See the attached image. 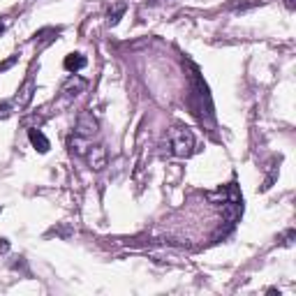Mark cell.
<instances>
[{"label":"cell","mask_w":296,"mask_h":296,"mask_svg":"<svg viewBox=\"0 0 296 296\" xmlns=\"http://www.w3.org/2000/svg\"><path fill=\"white\" fill-rule=\"evenodd\" d=\"M171 139V151H174V155L178 157H187L192 155L194 151V134L187 130V127H174L169 134Z\"/></svg>","instance_id":"6da1fadb"},{"label":"cell","mask_w":296,"mask_h":296,"mask_svg":"<svg viewBox=\"0 0 296 296\" xmlns=\"http://www.w3.org/2000/svg\"><path fill=\"white\" fill-rule=\"evenodd\" d=\"M74 134L84 137V139H91L93 134H97V121L93 118L91 111H81L77 118V125H74Z\"/></svg>","instance_id":"7a4b0ae2"},{"label":"cell","mask_w":296,"mask_h":296,"mask_svg":"<svg viewBox=\"0 0 296 296\" xmlns=\"http://www.w3.org/2000/svg\"><path fill=\"white\" fill-rule=\"evenodd\" d=\"M86 86H88V81L74 74V77H70V79L65 81V84H63V88H61V97L65 100V102H70V100H74L77 95H81V93L86 91Z\"/></svg>","instance_id":"3957f363"},{"label":"cell","mask_w":296,"mask_h":296,"mask_svg":"<svg viewBox=\"0 0 296 296\" xmlns=\"http://www.w3.org/2000/svg\"><path fill=\"white\" fill-rule=\"evenodd\" d=\"M86 157H88V164H91L93 171H100L107 167V148L104 146H88Z\"/></svg>","instance_id":"277c9868"},{"label":"cell","mask_w":296,"mask_h":296,"mask_svg":"<svg viewBox=\"0 0 296 296\" xmlns=\"http://www.w3.org/2000/svg\"><path fill=\"white\" fill-rule=\"evenodd\" d=\"M33 97H35V79L28 77L24 84H21L19 93H17V104H19V109H26V107L33 102Z\"/></svg>","instance_id":"5b68a950"},{"label":"cell","mask_w":296,"mask_h":296,"mask_svg":"<svg viewBox=\"0 0 296 296\" xmlns=\"http://www.w3.org/2000/svg\"><path fill=\"white\" fill-rule=\"evenodd\" d=\"M28 139H31L33 148H35L37 153H47L49 148H51V144H49V139L44 137V132L37 130V127H31V130H28Z\"/></svg>","instance_id":"8992f818"},{"label":"cell","mask_w":296,"mask_h":296,"mask_svg":"<svg viewBox=\"0 0 296 296\" xmlns=\"http://www.w3.org/2000/svg\"><path fill=\"white\" fill-rule=\"evenodd\" d=\"M65 70L67 72H77V70H84L86 65H88V61H86V56L84 54H70L65 56Z\"/></svg>","instance_id":"52a82bcc"},{"label":"cell","mask_w":296,"mask_h":296,"mask_svg":"<svg viewBox=\"0 0 296 296\" xmlns=\"http://www.w3.org/2000/svg\"><path fill=\"white\" fill-rule=\"evenodd\" d=\"M70 151H72L74 155L84 157L86 153H88V139H84V137H79V134H77V139L70 141Z\"/></svg>","instance_id":"ba28073f"},{"label":"cell","mask_w":296,"mask_h":296,"mask_svg":"<svg viewBox=\"0 0 296 296\" xmlns=\"http://www.w3.org/2000/svg\"><path fill=\"white\" fill-rule=\"evenodd\" d=\"M123 14H125V5H123V3H118V5H116L114 10H109V24H111V26H116L118 21H121Z\"/></svg>","instance_id":"9c48e42d"},{"label":"cell","mask_w":296,"mask_h":296,"mask_svg":"<svg viewBox=\"0 0 296 296\" xmlns=\"http://www.w3.org/2000/svg\"><path fill=\"white\" fill-rule=\"evenodd\" d=\"M17 61H19V56H10V58H7L5 63H0V74L5 72V70H10V67H12Z\"/></svg>","instance_id":"30bf717a"},{"label":"cell","mask_w":296,"mask_h":296,"mask_svg":"<svg viewBox=\"0 0 296 296\" xmlns=\"http://www.w3.org/2000/svg\"><path fill=\"white\" fill-rule=\"evenodd\" d=\"M12 114V104L10 102H0V118H7Z\"/></svg>","instance_id":"8fae6325"},{"label":"cell","mask_w":296,"mask_h":296,"mask_svg":"<svg viewBox=\"0 0 296 296\" xmlns=\"http://www.w3.org/2000/svg\"><path fill=\"white\" fill-rule=\"evenodd\" d=\"M10 252V241L7 238H0V254H5Z\"/></svg>","instance_id":"7c38bea8"},{"label":"cell","mask_w":296,"mask_h":296,"mask_svg":"<svg viewBox=\"0 0 296 296\" xmlns=\"http://www.w3.org/2000/svg\"><path fill=\"white\" fill-rule=\"evenodd\" d=\"M287 7H289V10H294V0H287Z\"/></svg>","instance_id":"4fadbf2b"},{"label":"cell","mask_w":296,"mask_h":296,"mask_svg":"<svg viewBox=\"0 0 296 296\" xmlns=\"http://www.w3.org/2000/svg\"><path fill=\"white\" fill-rule=\"evenodd\" d=\"M3 31H5V24H3V21H0V33H3Z\"/></svg>","instance_id":"5bb4252c"}]
</instances>
